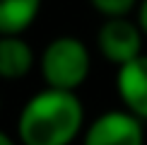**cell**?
Returning <instances> with one entry per match:
<instances>
[{
    "label": "cell",
    "instance_id": "cell-6",
    "mask_svg": "<svg viewBox=\"0 0 147 145\" xmlns=\"http://www.w3.org/2000/svg\"><path fill=\"white\" fill-rule=\"evenodd\" d=\"M36 63L34 48L22 36H0V80H22Z\"/></svg>",
    "mask_w": 147,
    "mask_h": 145
},
{
    "label": "cell",
    "instance_id": "cell-7",
    "mask_svg": "<svg viewBox=\"0 0 147 145\" xmlns=\"http://www.w3.org/2000/svg\"><path fill=\"white\" fill-rule=\"evenodd\" d=\"M44 0H0V36H22L36 22Z\"/></svg>",
    "mask_w": 147,
    "mask_h": 145
},
{
    "label": "cell",
    "instance_id": "cell-4",
    "mask_svg": "<svg viewBox=\"0 0 147 145\" xmlns=\"http://www.w3.org/2000/svg\"><path fill=\"white\" fill-rule=\"evenodd\" d=\"M82 145H145V126L128 109H109L84 128Z\"/></svg>",
    "mask_w": 147,
    "mask_h": 145
},
{
    "label": "cell",
    "instance_id": "cell-5",
    "mask_svg": "<svg viewBox=\"0 0 147 145\" xmlns=\"http://www.w3.org/2000/svg\"><path fill=\"white\" fill-rule=\"evenodd\" d=\"M116 92H118L123 109L147 121V53L138 56L135 60L121 65L116 70Z\"/></svg>",
    "mask_w": 147,
    "mask_h": 145
},
{
    "label": "cell",
    "instance_id": "cell-1",
    "mask_svg": "<svg viewBox=\"0 0 147 145\" xmlns=\"http://www.w3.org/2000/svg\"><path fill=\"white\" fill-rule=\"evenodd\" d=\"M84 128V106L77 92L44 87L24 102L17 116L20 145H72Z\"/></svg>",
    "mask_w": 147,
    "mask_h": 145
},
{
    "label": "cell",
    "instance_id": "cell-11",
    "mask_svg": "<svg viewBox=\"0 0 147 145\" xmlns=\"http://www.w3.org/2000/svg\"><path fill=\"white\" fill-rule=\"evenodd\" d=\"M0 106H3V99H0Z\"/></svg>",
    "mask_w": 147,
    "mask_h": 145
},
{
    "label": "cell",
    "instance_id": "cell-10",
    "mask_svg": "<svg viewBox=\"0 0 147 145\" xmlns=\"http://www.w3.org/2000/svg\"><path fill=\"white\" fill-rule=\"evenodd\" d=\"M0 145H20V143H17L15 138H10L5 131H0Z\"/></svg>",
    "mask_w": 147,
    "mask_h": 145
},
{
    "label": "cell",
    "instance_id": "cell-9",
    "mask_svg": "<svg viewBox=\"0 0 147 145\" xmlns=\"http://www.w3.org/2000/svg\"><path fill=\"white\" fill-rule=\"evenodd\" d=\"M135 22H138V27L142 29V34L147 36V0H140V5L135 10Z\"/></svg>",
    "mask_w": 147,
    "mask_h": 145
},
{
    "label": "cell",
    "instance_id": "cell-2",
    "mask_svg": "<svg viewBox=\"0 0 147 145\" xmlns=\"http://www.w3.org/2000/svg\"><path fill=\"white\" fill-rule=\"evenodd\" d=\"M39 70L46 87L77 92L92 72V53L87 44L77 36H56L41 51Z\"/></svg>",
    "mask_w": 147,
    "mask_h": 145
},
{
    "label": "cell",
    "instance_id": "cell-8",
    "mask_svg": "<svg viewBox=\"0 0 147 145\" xmlns=\"http://www.w3.org/2000/svg\"><path fill=\"white\" fill-rule=\"evenodd\" d=\"M89 5L104 20H111V17H130V12L138 10L140 0H89Z\"/></svg>",
    "mask_w": 147,
    "mask_h": 145
},
{
    "label": "cell",
    "instance_id": "cell-3",
    "mask_svg": "<svg viewBox=\"0 0 147 145\" xmlns=\"http://www.w3.org/2000/svg\"><path fill=\"white\" fill-rule=\"evenodd\" d=\"M142 39L145 34L135 20L111 17V20H104L96 32V48L106 63L121 68L135 60L138 56H142Z\"/></svg>",
    "mask_w": 147,
    "mask_h": 145
}]
</instances>
